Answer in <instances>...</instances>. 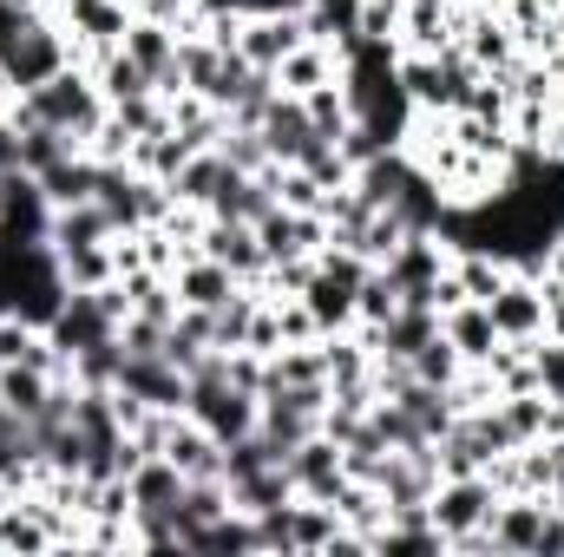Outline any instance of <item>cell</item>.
<instances>
[{"instance_id": "24", "label": "cell", "mask_w": 564, "mask_h": 557, "mask_svg": "<svg viewBox=\"0 0 564 557\" xmlns=\"http://www.w3.org/2000/svg\"><path fill=\"white\" fill-rule=\"evenodd\" d=\"M93 190H99V157H86V151H66L59 164H46V171H40V197H46L53 210L86 204Z\"/></svg>"}, {"instance_id": "38", "label": "cell", "mask_w": 564, "mask_h": 557, "mask_svg": "<svg viewBox=\"0 0 564 557\" xmlns=\"http://www.w3.org/2000/svg\"><path fill=\"white\" fill-rule=\"evenodd\" d=\"M217 151H224V164H230V171H250V177L270 164V144H263L257 125H230V132L217 139Z\"/></svg>"}, {"instance_id": "15", "label": "cell", "mask_w": 564, "mask_h": 557, "mask_svg": "<svg viewBox=\"0 0 564 557\" xmlns=\"http://www.w3.org/2000/svg\"><path fill=\"white\" fill-rule=\"evenodd\" d=\"M545 512H552V499H499L492 505V518H486V532H492V551L499 557H539V532H545Z\"/></svg>"}, {"instance_id": "6", "label": "cell", "mask_w": 564, "mask_h": 557, "mask_svg": "<svg viewBox=\"0 0 564 557\" xmlns=\"http://www.w3.org/2000/svg\"><path fill=\"white\" fill-rule=\"evenodd\" d=\"M453 46L473 59V73H506V66L519 59V40H512L506 13H499L492 0H466V13H459V40H453Z\"/></svg>"}, {"instance_id": "11", "label": "cell", "mask_w": 564, "mask_h": 557, "mask_svg": "<svg viewBox=\"0 0 564 557\" xmlns=\"http://www.w3.org/2000/svg\"><path fill=\"white\" fill-rule=\"evenodd\" d=\"M459 13H466V0H401L394 46L401 53H446L459 40Z\"/></svg>"}, {"instance_id": "26", "label": "cell", "mask_w": 564, "mask_h": 557, "mask_svg": "<svg viewBox=\"0 0 564 557\" xmlns=\"http://www.w3.org/2000/svg\"><path fill=\"white\" fill-rule=\"evenodd\" d=\"M328 505H335V518H341L348 532H361L368 551H375V532L388 525V499H381V485H368V479H341V492H335Z\"/></svg>"}, {"instance_id": "1", "label": "cell", "mask_w": 564, "mask_h": 557, "mask_svg": "<svg viewBox=\"0 0 564 557\" xmlns=\"http://www.w3.org/2000/svg\"><path fill=\"white\" fill-rule=\"evenodd\" d=\"M7 119H40V125H53V132H66V139L86 151V139L99 132V119H106V92H99V79L86 73V66H59L46 86H33V92H20L13 106H7Z\"/></svg>"}, {"instance_id": "20", "label": "cell", "mask_w": 564, "mask_h": 557, "mask_svg": "<svg viewBox=\"0 0 564 557\" xmlns=\"http://www.w3.org/2000/svg\"><path fill=\"white\" fill-rule=\"evenodd\" d=\"M440 335L459 348V361H466V368H486V361H492V348H499V328H492L486 302H459V308H446V315H440Z\"/></svg>"}, {"instance_id": "44", "label": "cell", "mask_w": 564, "mask_h": 557, "mask_svg": "<svg viewBox=\"0 0 564 557\" xmlns=\"http://www.w3.org/2000/svg\"><path fill=\"white\" fill-rule=\"evenodd\" d=\"M13 7H53V0H13Z\"/></svg>"}, {"instance_id": "30", "label": "cell", "mask_w": 564, "mask_h": 557, "mask_svg": "<svg viewBox=\"0 0 564 557\" xmlns=\"http://www.w3.org/2000/svg\"><path fill=\"white\" fill-rule=\"evenodd\" d=\"M177 499H184V472L164 452H151L139 472H132V505L139 512H177Z\"/></svg>"}, {"instance_id": "19", "label": "cell", "mask_w": 564, "mask_h": 557, "mask_svg": "<svg viewBox=\"0 0 564 557\" xmlns=\"http://www.w3.org/2000/svg\"><path fill=\"white\" fill-rule=\"evenodd\" d=\"M257 132H263V144H270V157H276V164H302V157H308V144H315V125H308L302 99H289V92H276V99L263 106Z\"/></svg>"}, {"instance_id": "14", "label": "cell", "mask_w": 564, "mask_h": 557, "mask_svg": "<svg viewBox=\"0 0 564 557\" xmlns=\"http://www.w3.org/2000/svg\"><path fill=\"white\" fill-rule=\"evenodd\" d=\"M282 466H289V479H295V499H322V505H328V499L341 492V479H348V472H341V446H335L328 433H308Z\"/></svg>"}, {"instance_id": "25", "label": "cell", "mask_w": 564, "mask_h": 557, "mask_svg": "<svg viewBox=\"0 0 564 557\" xmlns=\"http://www.w3.org/2000/svg\"><path fill=\"white\" fill-rule=\"evenodd\" d=\"M230 499H237V512H276V505H289L295 499V479H289V466L282 459H270V466H250V472H237L230 479Z\"/></svg>"}, {"instance_id": "4", "label": "cell", "mask_w": 564, "mask_h": 557, "mask_svg": "<svg viewBox=\"0 0 564 557\" xmlns=\"http://www.w3.org/2000/svg\"><path fill=\"white\" fill-rule=\"evenodd\" d=\"M66 40H73V66H99L106 53L126 46V26H132V0H53Z\"/></svg>"}, {"instance_id": "9", "label": "cell", "mask_w": 564, "mask_h": 557, "mask_svg": "<svg viewBox=\"0 0 564 557\" xmlns=\"http://www.w3.org/2000/svg\"><path fill=\"white\" fill-rule=\"evenodd\" d=\"M257 243H263V256H270V263L315 256V250L328 243V223H322V210H289V204H270V210L257 217Z\"/></svg>"}, {"instance_id": "7", "label": "cell", "mask_w": 564, "mask_h": 557, "mask_svg": "<svg viewBox=\"0 0 564 557\" xmlns=\"http://www.w3.org/2000/svg\"><path fill=\"white\" fill-rule=\"evenodd\" d=\"M492 505H499V492L486 485V472H466V479H440V485H433L426 518H433V532H440V538H459V532L486 525V518H492Z\"/></svg>"}, {"instance_id": "31", "label": "cell", "mask_w": 564, "mask_h": 557, "mask_svg": "<svg viewBox=\"0 0 564 557\" xmlns=\"http://www.w3.org/2000/svg\"><path fill=\"white\" fill-rule=\"evenodd\" d=\"M224 171H230V164H224V151H217V144H210V151H191V164L171 177V197H177V204L210 210V197L224 190Z\"/></svg>"}, {"instance_id": "13", "label": "cell", "mask_w": 564, "mask_h": 557, "mask_svg": "<svg viewBox=\"0 0 564 557\" xmlns=\"http://www.w3.org/2000/svg\"><path fill=\"white\" fill-rule=\"evenodd\" d=\"M308 33H302V13H243L237 26V53L257 66V73H276L282 53H295Z\"/></svg>"}, {"instance_id": "8", "label": "cell", "mask_w": 564, "mask_h": 557, "mask_svg": "<svg viewBox=\"0 0 564 557\" xmlns=\"http://www.w3.org/2000/svg\"><path fill=\"white\" fill-rule=\"evenodd\" d=\"M112 387L132 394V401H144V407H158V414H177L184 394H191V374L171 368L164 354H119V381H112Z\"/></svg>"}, {"instance_id": "23", "label": "cell", "mask_w": 564, "mask_h": 557, "mask_svg": "<svg viewBox=\"0 0 564 557\" xmlns=\"http://www.w3.org/2000/svg\"><path fill=\"white\" fill-rule=\"evenodd\" d=\"M446 276L459 282L466 302H492V295L512 282V256H499V250H453Z\"/></svg>"}, {"instance_id": "35", "label": "cell", "mask_w": 564, "mask_h": 557, "mask_svg": "<svg viewBox=\"0 0 564 557\" xmlns=\"http://www.w3.org/2000/svg\"><path fill=\"white\" fill-rule=\"evenodd\" d=\"M177 46H184V40H177L171 26H158V20H139V13H132V26H126V53L139 59L151 79H158L171 59H177Z\"/></svg>"}, {"instance_id": "39", "label": "cell", "mask_w": 564, "mask_h": 557, "mask_svg": "<svg viewBox=\"0 0 564 557\" xmlns=\"http://www.w3.org/2000/svg\"><path fill=\"white\" fill-rule=\"evenodd\" d=\"M401 33V0H355V40H394Z\"/></svg>"}, {"instance_id": "5", "label": "cell", "mask_w": 564, "mask_h": 557, "mask_svg": "<svg viewBox=\"0 0 564 557\" xmlns=\"http://www.w3.org/2000/svg\"><path fill=\"white\" fill-rule=\"evenodd\" d=\"M446 263H453V237H446V230H408L401 250H394L381 270H388V282L401 288V302L433 308V282L446 276Z\"/></svg>"}, {"instance_id": "42", "label": "cell", "mask_w": 564, "mask_h": 557, "mask_svg": "<svg viewBox=\"0 0 564 557\" xmlns=\"http://www.w3.org/2000/svg\"><path fill=\"white\" fill-rule=\"evenodd\" d=\"M33 13H40V7H13V0H0V46H7V40H13Z\"/></svg>"}, {"instance_id": "27", "label": "cell", "mask_w": 564, "mask_h": 557, "mask_svg": "<svg viewBox=\"0 0 564 557\" xmlns=\"http://www.w3.org/2000/svg\"><path fill=\"white\" fill-rule=\"evenodd\" d=\"M53 394H59V381H53V374H40V368H26V361L0 368V407H13V414L40 419L46 407H53Z\"/></svg>"}, {"instance_id": "33", "label": "cell", "mask_w": 564, "mask_h": 557, "mask_svg": "<svg viewBox=\"0 0 564 557\" xmlns=\"http://www.w3.org/2000/svg\"><path fill=\"white\" fill-rule=\"evenodd\" d=\"M302 112H308V125H315V139H341L348 125H355V99H348V79H328V86H315V92H302Z\"/></svg>"}, {"instance_id": "10", "label": "cell", "mask_w": 564, "mask_h": 557, "mask_svg": "<svg viewBox=\"0 0 564 557\" xmlns=\"http://www.w3.org/2000/svg\"><path fill=\"white\" fill-rule=\"evenodd\" d=\"M486 315H492L499 341H539V335H545V282L512 270V282L486 302Z\"/></svg>"}, {"instance_id": "36", "label": "cell", "mask_w": 564, "mask_h": 557, "mask_svg": "<svg viewBox=\"0 0 564 557\" xmlns=\"http://www.w3.org/2000/svg\"><path fill=\"white\" fill-rule=\"evenodd\" d=\"M394 308H401V288L388 282V270H368L355 288V328H381V321H394Z\"/></svg>"}, {"instance_id": "2", "label": "cell", "mask_w": 564, "mask_h": 557, "mask_svg": "<svg viewBox=\"0 0 564 557\" xmlns=\"http://www.w3.org/2000/svg\"><path fill=\"white\" fill-rule=\"evenodd\" d=\"M59 66H73V40H66V26H59V13L53 7H40L7 46H0V79L13 86V92H33V86H46Z\"/></svg>"}, {"instance_id": "32", "label": "cell", "mask_w": 564, "mask_h": 557, "mask_svg": "<svg viewBox=\"0 0 564 557\" xmlns=\"http://www.w3.org/2000/svg\"><path fill=\"white\" fill-rule=\"evenodd\" d=\"M270 204H276V197H270V184H263V177H250V171H224V190L210 197V217H237V223H257Z\"/></svg>"}, {"instance_id": "34", "label": "cell", "mask_w": 564, "mask_h": 557, "mask_svg": "<svg viewBox=\"0 0 564 557\" xmlns=\"http://www.w3.org/2000/svg\"><path fill=\"white\" fill-rule=\"evenodd\" d=\"M414 223H408V210L401 204H388V210H375L368 223H361V237H355V256L368 263V270H381L394 250H401V237H408Z\"/></svg>"}, {"instance_id": "40", "label": "cell", "mask_w": 564, "mask_h": 557, "mask_svg": "<svg viewBox=\"0 0 564 557\" xmlns=\"http://www.w3.org/2000/svg\"><path fill=\"white\" fill-rule=\"evenodd\" d=\"M243 348H250V354H276V348H282V328H276V308H270V302L250 315V335H243Z\"/></svg>"}, {"instance_id": "37", "label": "cell", "mask_w": 564, "mask_h": 557, "mask_svg": "<svg viewBox=\"0 0 564 557\" xmlns=\"http://www.w3.org/2000/svg\"><path fill=\"white\" fill-rule=\"evenodd\" d=\"M408 368H414V381H426V387H453L466 361H459V348H453L446 335H433V341H426V348L414 354V361H408Z\"/></svg>"}, {"instance_id": "41", "label": "cell", "mask_w": 564, "mask_h": 557, "mask_svg": "<svg viewBox=\"0 0 564 557\" xmlns=\"http://www.w3.org/2000/svg\"><path fill=\"white\" fill-rule=\"evenodd\" d=\"M539 282H545V335L564 341V282H552V276H539Z\"/></svg>"}, {"instance_id": "3", "label": "cell", "mask_w": 564, "mask_h": 557, "mask_svg": "<svg viewBox=\"0 0 564 557\" xmlns=\"http://www.w3.org/2000/svg\"><path fill=\"white\" fill-rule=\"evenodd\" d=\"M473 79L479 73H473V59L459 46H446V53H401V92H408L414 112H459Z\"/></svg>"}, {"instance_id": "43", "label": "cell", "mask_w": 564, "mask_h": 557, "mask_svg": "<svg viewBox=\"0 0 564 557\" xmlns=\"http://www.w3.org/2000/svg\"><path fill=\"white\" fill-rule=\"evenodd\" d=\"M545 157H558V164H564V106H558V119H552V139H545Z\"/></svg>"}, {"instance_id": "28", "label": "cell", "mask_w": 564, "mask_h": 557, "mask_svg": "<svg viewBox=\"0 0 564 557\" xmlns=\"http://www.w3.org/2000/svg\"><path fill=\"white\" fill-rule=\"evenodd\" d=\"M53 256H59V282H66L73 295H93V288L119 282V256H112V243H86V250H53Z\"/></svg>"}, {"instance_id": "12", "label": "cell", "mask_w": 564, "mask_h": 557, "mask_svg": "<svg viewBox=\"0 0 564 557\" xmlns=\"http://www.w3.org/2000/svg\"><path fill=\"white\" fill-rule=\"evenodd\" d=\"M46 335H53V348L73 361V354H86V348H106V341L119 335V321L99 308V295H66L59 315L46 321Z\"/></svg>"}, {"instance_id": "22", "label": "cell", "mask_w": 564, "mask_h": 557, "mask_svg": "<svg viewBox=\"0 0 564 557\" xmlns=\"http://www.w3.org/2000/svg\"><path fill=\"white\" fill-rule=\"evenodd\" d=\"M112 237H119V230H112V217H106L99 197L66 204V210H53V223H46V243H53V250H86V243H112Z\"/></svg>"}, {"instance_id": "29", "label": "cell", "mask_w": 564, "mask_h": 557, "mask_svg": "<svg viewBox=\"0 0 564 557\" xmlns=\"http://www.w3.org/2000/svg\"><path fill=\"white\" fill-rule=\"evenodd\" d=\"M93 79H99V92H106V106H132V99H158V86H151V73H144L139 59L119 46V53H106L99 66H93Z\"/></svg>"}, {"instance_id": "17", "label": "cell", "mask_w": 564, "mask_h": 557, "mask_svg": "<svg viewBox=\"0 0 564 557\" xmlns=\"http://www.w3.org/2000/svg\"><path fill=\"white\" fill-rule=\"evenodd\" d=\"M164 459H171L184 479H210V472H224V439H217L204 419L171 414V426H164Z\"/></svg>"}, {"instance_id": "21", "label": "cell", "mask_w": 564, "mask_h": 557, "mask_svg": "<svg viewBox=\"0 0 564 557\" xmlns=\"http://www.w3.org/2000/svg\"><path fill=\"white\" fill-rule=\"evenodd\" d=\"M328 79H341V53L322 46V40H302L295 53H282L276 66V92H289V99H302V92H315Z\"/></svg>"}, {"instance_id": "16", "label": "cell", "mask_w": 564, "mask_h": 557, "mask_svg": "<svg viewBox=\"0 0 564 557\" xmlns=\"http://www.w3.org/2000/svg\"><path fill=\"white\" fill-rule=\"evenodd\" d=\"M197 250L217 256L224 270H237L243 282H263V270H270V256H263V243H257V223H237V217H210Z\"/></svg>"}, {"instance_id": "18", "label": "cell", "mask_w": 564, "mask_h": 557, "mask_svg": "<svg viewBox=\"0 0 564 557\" xmlns=\"http://www.w3.org/2000/svg\"><path fill=\"white\" fill-rule=\"evenodd\" d=\"M171 288H177V302H184V308L217 315V308L243 288V276H237V270H224L217 256H204V250H197V256H184V263L171 270Z\"/></svg>"}]
</instances>
